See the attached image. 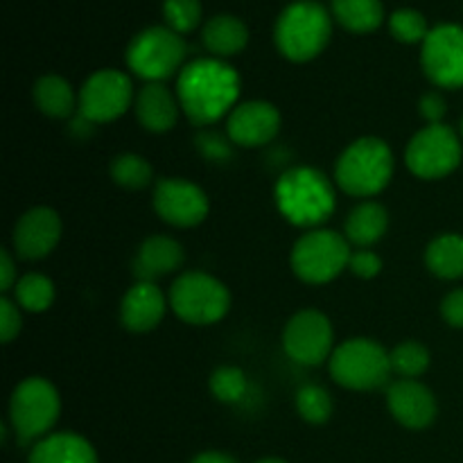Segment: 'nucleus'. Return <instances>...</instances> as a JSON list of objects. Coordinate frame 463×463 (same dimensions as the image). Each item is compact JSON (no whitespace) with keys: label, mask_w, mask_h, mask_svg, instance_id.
Segmentation results:
<instances>
[{"label":"nucleus","mask_w":463,"mask_h":463,"mask_svg":"<svg viewBox=\"0 0 463 463\" xmlns=\"http://www.w3.org/2000/svg\"><path fill=\"white\" fill-rule=\"evenodd\" d=\"M176 98L193 125H213L238 107L240 75L222 59H194L181 68Z\"/></svg>","instance_id":"f257e3e1"},{"label":"nucleus","mask_w":463,"mask_h":463,"mask_svg":"<svg viewBox=\"0 0 463 463\" xmlns=\"http://www.w3.org/2000/svg\"><path fill=\"white\" fill-rule=\"evenodd\" d=\"M276 206L288 222L301 229L324 224L337 208L333 184L315 167H292L276 184Z\"/></svg>","instance_id":"f03ea898"},{"label":"nucleus","mask_w":463,"mask_h":463,"mask_svg":"<svg viewBox=\"0 0 463 463\" xmlns=\"http://www.w3.org/2000/svg\"><path fill=\"white\" fill-rule=\"evenodd\" d=\"M393 152L384 140L366 136L348 145L337 158L335 179L351 197H373L389 185L393 176Z\"/></svg>","instance_id":"7ed1b4c3"},{"label":"nucleus","mask_w":463,"mask_h":463,"mask_svg":"<svg viewBox=\"0 0 463 463\" xmlns=\"http://www.w3.org/2000/svg\"><path fill=\"white\" fill-rule=\"evenodd\" d=\"M333 34V23L324 5L315 0H297L280 12L274 39L280 54L289 61H310L324 52Z\"/></svg>","instance_id":"20e7f679"},{"label":"nucleus","mask_w":463,"mask_h":463,"mask_svg":"<svg viewBox=\"0 0 463 463\" xmlns=\"http://www.w3.org/2000/svg\"><path fill=\"white\" fill-rule=\"evenodd\" d=\"M330 375L353 392H375L392 378V357L378 342L366 337L339 344L330 355Z\"/></svg>","instance_id":"39448f33"},{"label":"nucleus","mask_w":463,"mask_h":463,"mask_svg":"<svg viewBox=\"0 0 463 463\" xmlns=\"http://www.w3.org/2000/svg\"><path fill=\"white\" fill-rule=\"evenodd\" d=\"M61 414V398L57 387L45 378H27L14 389L9 401V423L23 446L41 441Z\"/></svg>","instance_id":"423d86ee"},{"label":"nucleus","mask_w":463,"mask_h":463,"mask_svg":"<svg viewBox=\"0 0 463 463\" xmlns=\"http://www.w3.org/2000/svg\"><path fill=\"white\" fill-rule=\"evenodd\" d=\"M170 307L185 324L211 326L229 315L231 292L215 276L185 271L172 283Z\"/></svg>","instance_id":"0eeeda50"},{"label":"nucleus","mask_w":463,"mask_h":463,"mask_svg":"<svg viewBox=\"0 0 463 463\" xmlns=\"http://www.w3.org/2000/svg\"><path fill=\"white\" fill-rule=\"evenodd\" d=\"M351 253L348 240L337 231H307L292 249V269L303 283L324 285L348 269Z\"/></svg>","instance_id":"6e6552de"},{"label":"nucleus","mask_w":463,"mask_h":463,"mask_svg":"<svg viewBox=\"0 0 463 463\" xmlns=\"http://www.w3.org/2000/svg\"><path fill=\"white\" fill-rule=\"evenodd\" d=\"M127 66L147 81H163L175 75L185 59L181 34L165 25H154L134 36L127 48Z\"/></svg>","instance_id":"1a4fd4ad"},{"label":"nucleus","mask_w":463,"mask_h":463,"mask_svg":"<svg viewBox=\"0 0 463 463\" xmlns=\"http://www.w3.org/2000/svg\"><path fill=\"white\" fill-rule=\"evenodd\" d=\"M463 158L461 140L448 125H428L410 140L405 163L419 179H443L459 167Z\"/></svg>","instance_id":"9d476101"},{"label":"nucleus","mask_w":463,"mask_h":463,"mask_svg":"<svg viewBox=\"0 0 463 463\" xmlns=\"http://www.w3.org/2000/svg\"><path fill=\"white\" fill-rule=\"evenodd\" d=\"M134 99V86L122 71L104 68L93 72L84 81L77 102V116L86 118L93 125L113 122L127 113Z\"/></svg>","instance_id":"9b49d317"},{"label":"nucleus","mask_w":463,"mask_h":463,"mask_svg":"<svg viewBox=\"0 0 463 463\" xmlns=\"http://www.w3.org/2000/svg\"><path fill=\"white\" fill-rule=\"evenodd\" d=\"M335 330L328 317L319 310H301L283 330V348L297 364L319 366L333 355Z\"/></svg>","instance_id":"f8f14e48"},{"label":"nucleus","mask_w":463,"mask_h":463,"mask_svg":"<svg viewBox=\"0 0 463 463\" xmlns=\"http://www.w3.org/2000/svg\"><path fill=\"white\" fill-rule=\"evenodd\" d=\"M425 75L441 89L463 86V27L455 23H441L430 30L420 52Z\"/></svg>","instance_id":"ddd939ff"},{"label":"nucleus","mask_w":463,"mask_h":463,"mask_svg":"<svg viewBox=\"0 0 463 463\" xmlns=\"http://www.w3.org/2000/svg\"><path fill=\"white\" fill-rule=\"evenodd\" d=\"M154 211L176 229H190L206 220L211 203L197 184L179 176H167L154 185Z\"/></svg>","instance_id":"4468645a"},{"label":"nucleus","mask_w":463,"mask_h":463,"mask_svg":"<svg viewBox=\"0 0 463 463\" xmlns=\"http://www.w3.org/2000/svg\"><path fill=\"white\" fill-rule=\"evenodd\" d=\"M61 240V220L48 206H34L23 213L14 226V251L23 260H41L50 256Z\"/></svg>","instance_id":"2eb2a0df"},{"label":"nucleus","mask_w":463,"mask_h":463,"mask_svg":"<svg viewBox=\"0 0 463 463\" xmlns=\"http://www.w3.org/2000/svg\"><path fill=\"white\" fill-rule=\"evenodd\" d=\"M280 131V113L271 102H242L229 113L226 136L238 147H262Z\"/></svg>","instance_id":"dca6fc26"},{"label":"nucleus","mask_w":463,"mask_h":463,"mask_svg":"<svg viewBox=\"0 0 463 463\" xmlns=\"http://www.w3.org/2000/svg\"><path fill=\"white\" fill-rule=\"evenodd\" d=\"M387 405L393 419L407 430H425L437 419V398L419 380H396L387 389Z\"/></svg>","instance_id":"f3484780"},{"label":"nucleus","mask_w":463,"mask_h":463,"mask_svg":"<svg viewBox=\"0 0 463 463\" xmlns=\"http://www.w3.org/2000/svg\"><path fill=\"white\" fill-rule=\"evenodd\" d=\"M167 301L156 283L138 280L134 288L127 289L120 303V321L131 333H149L163 321Z\"/></svg>","instance_id":"a211bd4d"},{"label":"nucleus","mask_w":463,"mask_h":463,"mask_svg":"<svg viewBox=\"0 0 463 463\" xmlns=\"http://www.w3.org/2000/svg\"><path fill=\"white\" fill-rule=\"evenodd\" d=\"M136 118L140 125L154 134H165L179 120L181 102L161 81H149L136 95Z\"/></svg>","instance_id":"6ab92c4d"},{"label":"nucleus","mask_w":463,"mask_h":463,"mask_svg":"<svg viewBox=\"0 0 463 463\" xmlns=\"http://www.w3.org/2000/svg\"><path fill=\"white\" fill-rule=\"evenodd\" d=\"M184 265V247L167 235H152L140 244L134 260V274L138 280L156 283L161 276L172 274Z\"/></svg>","instance_id":"aec40b11"},{"label":"nucleus","mask_w":463,"mask_h":463,"mask_svg":"<svg viewBox=\"0 0 463 463\" xmlns=\"http://www.w3.org/2000/svg\"><path fill=\"white\" fill-rule=\"evenodd\" d=\"M30 463H98V455L80 434L57 432L36 441Z\"/></svg>","instance_id":"412c9836"},{"label":"nucleus","mask_w":463,"mask_h":463,"mask_svg":"<svg viewBox=\"0 0 463 463\" xmlns=\"http://www.w3.org/2000/svg\"><path fill=\"white\" fill-rule=\"evenodd\" d=\"M202 39L203 45H206L215 57H233V54L242 52L244 45H247L249 30L238 16L220 14V16H213L211 21L203 25Z\"/></svg>","instance_id":"4be33fe9"},{"label":"nucleus","mask_w":463,"mask_h":463,"mask_svg":"<svg viewBox=\"0 0 463 463\" xmlns=\"http://www.w3.org/2000/svg\"><path fill=\"white\" fill-rule=\"evenodd\" d=\"M389 229V213L378 202H362L346 220V240L360 249L371 247L384 238Z\"/></svg>","instance_id":"5701e85b"},{"label":"nucleus","mask_w":463,"mask_h":463,"mask_svg":"<svg viewBox=\"0 0 463 463\" xmlns=\"http://www.w3.org/2000/svg\"><path fill=\"white\" fill-rule=\"evenodd\" d=\"M425 262L434 276L457 280L463 276V235L443 233L428 244Z\"/></svg>","instance_id":"b1692460"},{"label":"nucleus","mask_w":463,"mask_h":463,"mask_svg":"<svg viewBox=\"0 0 463 463\" xmlns=\"http://www.w3.org/2000/svg\"><path fill=\"white\" fill-rule=\"evenodd\" d=\"M34 102L48 118H71L80 99L72 93V86L59 75H43L34 84Z\"/></svg>","instance_id":"393cba45"},{"label":"nucleus","mask_w":463,"mask_h":463,"mask_svg":"<svg viewBox=\"0 0 463 463\" xmlns=\"http://www.w3.org/2000/svg\"><path fill=\"white\" fill-rule=\"evenodd\" d=\"M333 12L346 30L357 34L378 30L384 16L380 0H333Z\"/></svg>","instance_id":"a878e982"},{"label":"nucleus","mask_w":463,"mask_h":463,"mask_svg":"<svg viewBox=\"0 0 463 463\" xmlns=\"http://www.w3.org/2000/svg\"><path fill=\"white\" fill-rule=\"evenodd\" d=\"M14 301L21 310L45 312L54 301V283L43 274H25L14 288Z\"/></svg>","instance_id":"bb28decb"},{"label":"nucleus","mask_w":463,"mask_h":463,"mask_svg":"<svg viewBox=\"0 0 463 463\" xmlns=\"http://www.w3.org/2000/svg\"><path fill=\"white\" fill-rule=\"evenodd\" d=\"M109 172H111V179L120 188L127 190H143L154 179V170L149 165V161L138 156V154H118L111 161Z\"/></svg>","instance_id":"cd10ccee"},{"label":"nucleus","mask_w":463,"mask_h":463,"mask_svg":"<svg viewBox=\"0 0 463 463\" xmlns=\"http://www.w3.org/2000/svg\"><path fill=\"white\" fill-rule=\"evenodd\" d=\"M392 357L393 373L401 375V380H416L428 371L430 366V351L420 342H402L389 353Z\"/></svg>","instance_id":"c85d7f7f"},{"label":"nucleus","mask_w":463,"mask_h":463,"mask_svg":"<svg viewBox=\"0 0 463 463\" xmlns=\"http://www.w3.org/2000/svg\"><path fill=\"white\" fill-rule=\"evenodd\" d=\"M297 410L303 420L321 425L333 416V398L319 384H306L297 393Z\"/></svg>","instance_id":"c756f323"},{"label":"nucleus","mask_w":463,"mask_h":463,"mask_svg":"<svg viewBox=\"0 0 463 463\" xmlns=\"http://www.w3.org/2000/svg\"><path fill=\"white\" fill-rule=\"evenodd\" d=\"M247 375L238 366H220L211 375V392L222 402H238L247 393Z\"/></svg>","instance_id":"7c9ffc66"},{"label":"nucleus","mask_w":463,"mask_h":463,"mask_svg":"<svg viewBox=\"0 0 463 463\" xmlns=\"http://www.w3.org/2000/svg\"><path fill=\"white\" fill-rule=\"evenodd\" d=\"M389 30L402 43H419V41L428 39L430 34L428 21L416 9H398V12H393L392 18H389Z\"/></svg>","instance_id":"2f4dec72"},{"label":"nucleus","mask_w":463,"mask_h":463,"mask_svg":"<svg viewBox=\"0 0 463 463\" xmlns=\"http://www.w3.org/2000/svg\"><path fill=\"white\" fill-rule=\"evenodd\" d=\"M163 16L167 27L176 34L193 32L202 18V3L199 0H163Z\"/></svg>","instance_id":"473e14b6"},{"label":"nucleus","mask_w":463,"mask_h":463,"mask_svg":"<svg viewBox=\"0 0 463 463\" xmlns=\"http://www.w3.org/2000/svg\"><path fill=\"white\" fill-rule=\"evenodd\" d=\"M233 140L229 136L215 134V131H202L197 136V149L203 154V158L213 163H224L233 156V147H231Z\"/></svg>","instance_id":"72a5a7b5"},{"label":"nucleus","mask_w":463,"mask_h":463,"mask_svg":"<svg viewBox=\"0 0 463 463\" xmlns=\"http://www.w3.org/2000/svg\"><path fill=\"white\" fill-rule=\"evenodd\" d=\"M23 328L21 307L16 301L3 297L0 298V335H3V344H9Z\"/></svg>","instance_id":"f704fd0d"},{"label":"nucleus","mask_w":463,"mask_h":463,"mask_svg":"<svg viewBox=\"0 0 463 463\" xmlns=\"http://www.w3.org/2000/svg\"><path fill=\"white\" fill-rule=\"evenodd\" d=\"M348 269H351L357 279H375V276L383 271V258H380L378 253L369 251V249H357V251L351 253Z\"/></svg>","instance_id":"c9c22d12"},{"label":"nucleus","mask_w":463,"mask_h":463,"mask_svg":"<svg viewBox=\"0 0 463 463\" xmlns=\"http://www.w3.org/2000/svg\"><path fill=\"white\" fill-rule=\"evenodd\" d=\"M419 109H420V116H423V120H428L430 125H441L443 116H446V111H448V104H446V99H443L441 93H437V90H430V93H425L423 98H420Z\"/></svg>","instance_id":"e433bc0d"},{"label":"nucleus","mask_w":463,"mask_h":463,"mask_svg":"<svg viewBox=\"0 0 463 463\" xmlns=\"http://www.w3.org/2000/svg\"><path fill=\"white\" fill-rule=\"evenodd\" d=\"M441 315L448 326L463 328V289H452L441 301Z\"/></svg>","instance_id":"4c0bfd02"},{"label":"nucleus","mask_w":463,"mask_h":463,"mask_svg":"<svg viewBox=\"0 0 463 463\" xmlns=\"http://www.w3.org/2000/svg\"><path fill=\"white\" fill-rule=\"evenodd\" d=\"M16 265H14V258L9 253V249L0 251V289L9 292V289L16 288Z\"/></svg>","instance_id":"58836bf2"},{"label":"nucleus","mask_w":463,"mask_h":463,"mask_svg":"<svg viewBox=\"0 0 463 463\" xmlns=\"http://www.w3.org/2000/svg\"><path fill=\"white\" fill-rule=\"evenodd\" d=\"M190 463H238L233 457L224 455V452H203V455L194 457Z\"/></svg>","instance_id":"ea45409f"},{"label":"nucleus","mask_w":463,"mask_h":463,"mask_svg":"<svg viewBox=\"0 0 463 463\" xmlns=\"http://www.w3.org/2000/svg\"><path fill=\"white\" fill-rule=\"evenodd\" d=\"M256 463H288V461L276 459V457H269V459H260V461H256Z\"/></svg>","instance_id":"a19ab883"},{"label":"nucleus","mask_w":463,"mask_h":463,"mask_svg":"<svg viewBox=\"0 0 463 463\" xmlns=\"http://www.w3.org/2000/svg\"><path fill=\"white\" fill-rule=\"evenodd\" d=\"M459 131H461V138H463V118H461V122H459Z\"/></svg>","instance_id":"79ce46f5"}]
</instances>
